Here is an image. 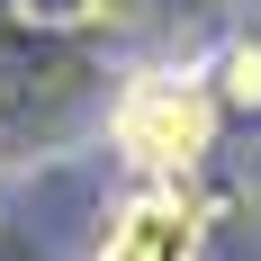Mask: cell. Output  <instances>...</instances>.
Returning a JSON list of instances; mask_svg holds the SVG:
<instances>
[{"label":"cell","instance_id":"obj_1","mask_svg":"<svg viewBox=\"0 0 261 261\" xmlns=\"http://www.w3.org/2000/svg\"><path fill=\"white\" fill-rule=\"evenodd\" d=\"M207 126H216L207 90L198 81H171V72L135 81L126 108H117V144H126L135 171H189V162L207 153Z\"/></svg>","mask_w":261,"mask_h":261},{"label":"cell","instance_id":"obj_2","mask_svg":"<svg viewBox=\"0 0 261 261\" xmlns=\"http://www.w3.org/2000/svg\"><path fill=\"white\" fill-rule=\"evenodd\" d=\"M99 261H198V207L180 189H144L117 225H108Z\"/></svg>","mask_w":261,"mask_h":261},{"label":"cell","instance_id":"obj_3","mask_svg":"<svg viewBox=\"0 0 261 261\" xmlns=\"http://www.w3.org/2000/svg\"><path fill=\"white\" fill-rule=\"evenodd\" d=\"M225 72H234V81H225V90H234V99H261V54H225Z\"/></svg>","mask_w":261,"mask_h":261}]
</instances>
